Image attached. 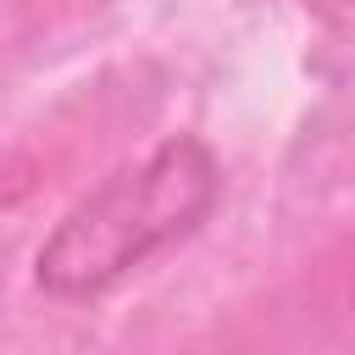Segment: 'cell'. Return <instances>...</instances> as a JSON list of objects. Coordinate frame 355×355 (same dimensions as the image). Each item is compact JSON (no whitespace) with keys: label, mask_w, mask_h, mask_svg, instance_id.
<instances>
[{"label":"cell","mask_w":355,"mask_h":355,"mask_svg":"<svg viewBox=\"0 0 355 355\" xmlns=\"http://www.w3.org/2000/svg\"><path fill=\"white\" fill-rule=\"evenodd\" d=\"M216 194H222V166L205 139L178 133L155 144L144 161L111 172L55 222V233L33 261L39 288L55 300L105 294L155 250L189 239L211 216Z\"/></svg>","instance_id":"1"}]
</instances>
